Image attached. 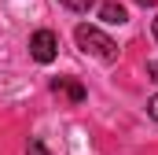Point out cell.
<instances>
[{
    "mask_svg": "<svg viewBox=\"0 0 158 155\" xmlns=\"http://www.w3.org/2000/svg\"><path fill=\"white\" fill-rule=\"evenodd\" d=\"M74 41H77V48L81 52H88V55H96L99 63H114L118 59V44L107 37L103 30H96V26H88V22H81L77 30H74Z\"/></svg>",
    "mask_w": 158,
    "mask_h": 155,
    "instance_id": "cell-1",
    "label": "cell"
},
{
    "mask_svg": "<svg viewBox=\"0 0 158 155\" xmlns=\"http://www.w3.org/2000/svg\"><path fill=\"white\" fill-rule=\"evenodd\" d=\"M30 55L37 59L40 67L55 63V55H59V37H55L52 30H37V33L30 37Z\"/></svg>",
    "mask_w": 158,
    "mask_h": 155,
    "instance_id": "cell-2",
    "label": "cell"
},
{
    "mask_svg": "<svg viewBox=\"0 0 158 155\" xmlns=\"http://www.w3.org/2000/svg\"><path fill=\"white\" fill-rule=\"evenodd\" d=\"M52 92H63L70 104H85V96H88V92H85V85L74 81V78H55V81H52Z\"/></svg>",
    "mask_w": 158,
    "mask_h": 155,
    "instance_id": "cell-3",
    "label": "cell"
},
{
    "mask_svg": "<svg viewBox=\"0 0 158 155\" xmlns=\"http://www.w3.org/2000/svg\"><path fill=\"white\" fill-rule=\"evenodd\" d=\"M99 19L107 26H121V22H129V11L121 7L118 0H107V4H99Z\"/></svg>",
    "mask_w": 158,
    "mask_h": 155,
    "instance_id": "cell-4",
    "label": "cell"
},
{
    "mask_svg": "<svg viewBox=\"0 0 158 155\" xmlns=\"http://www.w3.org/2000/svg\"><path fill=\"white\" fill-rule=\"evenodd\" d=\"M59 4H63V7H66V11H88V7H96V0H59Z\"/></svg>",
    "mask_w": 158,
    "mask_h": 155,
    "instance_id": "cell-5",
    "label": "cell"
},
{
    "mask_svg": "<svg viewBox=\"0 0 158 155\" xmlns=\"http://www.w3.org/2000/svg\"><path fill=\"white\" fill-rule=\"evenodd\" d=\"M26 155H52V152H48V144H44L40 137H30V144H26Z\"/></svg>",
    "mask_w": 158,
    "mask_h": 155,
    "instance_id": "cell-6",
    "label": "cell"
},
{
    "mask_svg": "<svg viewBox=\"0 0 158 155\" xmlns=\"http://www.w3.org/2000/svg\"><path fill=\"white\" fill-rule=\"evenodd\" d=\"M147 115L158 122V96H151V100H147Z\"/></svg>",
    "mask_w": 158,
    "mask_h": 155,
    "instance_id": "cell-7",
    "label": "cell"
},
{
    "mask_svg": "<svg viewBox=\"0 0 158 155\" xmlns=\"http://www.w3.org/2000/svg\"><path fill=\"white\" fill-rule=\"evenodd\" d=\"M147 78H151V81H158V63H147Z\"/></svg>",
    "mask_w": 158,
    "mask_h": 155,
    "instance_id": "cell-8",
    "label": "cell"
},
{
    "mask_svg": "<svg viewBox=\"0 0 158 155\" xmlns=\"http://www.w3.org/2000/svg\"><path fill=\"white\" fill-rule=\"evenodd\" d=\"M151 33H155V41H158V15H155V22H151Z\"/></svg>",
    "mask_w": 158,
    "mask_h": 155,
    "instance_id": "cell-9",
    "label": "cell"
},
{
    "mask_svg": "<svg viewBox=\"0 0 158 155\" xmlns=\"http://www.w3.org/2000/svg\"><path fill=\"white\" fill-rule=\"evenodd\" d=\"M140 4H143V7H155V0H140Z\"/></svg>",
    "mask_w": 158,
    "mask_h": 155,
    "instance_id": "cell-10",
    "label": "cell"
}]
</instances>
